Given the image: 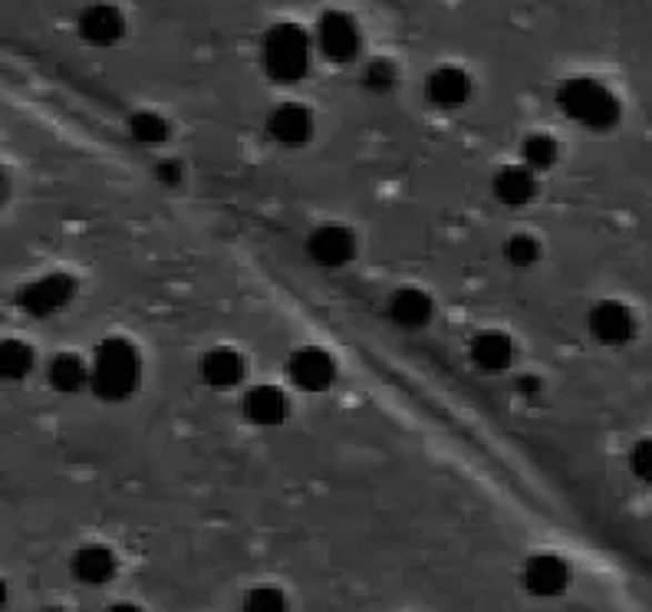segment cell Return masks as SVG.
I'll return each instance as SVG.
<instances>
[{
  "label": "cell",
  "mask_w": 652,
  "mask_h": 612,
  "mask_svg": "<svg viewBox=\"0 0 652 612\" xmlns=\"http://www.w3.org/2000/svg\"><path fill=\"white\" fill-rule=\"evenodd\" d=\"M90 385L99 399L106 402H122L136 392L139 385V352L129 340L109 337L99 343L90 369Z\"/></svg>",
  "instance_id": "obj_1"
},
{
  "label": "cell",
  "mask_w": 652,
  "mask_h": 612,
  "mask_svg": "<svg viewBox=\"0 0 652 612\" xmlns=\"http://www.w3.org/2000/svg\"><path fill=\"white\" fill-rule=\"evenodd\" d=\"M560 112L586 129H613L620 122V99L613 96V89L590 80V77H573L558 89Z\"/></svg>",
  "instance_id": "obj_2"
},
{
  "label": "cell",
  "mask_w": 652,
  "mask_h": 612,
  "mask_svg": "<svg viewBox=\"0 0 652 612\" xmlns=\"http://www.w3.org/2000/svg\"><path fill=\"white\" fill-rule=\"evenodd\" d=\"M310 67V37L297 23H274L264 37V70L278 83H297Z\"/></svg>",
  "instance_id": "obj_3"
},
{
  "label": "cell",
  "mask_w": 652,
  "mask_h": 612,
  "mask_svg": "<svg viewBox=\"0 0 652 612\" xmlns=\"http://www.w3.org/2000/svg\"><path fill=\"white\" fill-rule=\"evenodd\" d=\"M317 43L323 50L327 60L333 63H350L357 53H360V27L353 17L340 13V10H330L320 17V27H317Z\"/></svg>",
  "instance_id": "obj_4"
},
{
  "label": "cell",
  "mask_w": 652,
  "mask_h": 612,
  "mask_svg": "<svg viewBox=\"0 0 652 612\" xmlns=\"http://www.w3.org/2000/svg\"><path fill=\"white\" fill-rule=\"evenodd\" d=\"M77 293V283L63 273H53V277H43V280H33L20 290V307L30 313V317H50L57 310H63Z\"/></svg>",
  "instance_id": "obj_5"
},
{
  "label": "cell",
  "mask_w": 652,
  "mask_h": 612,
  "mask_svg": "<svg viewBox=\"0 0 652 612\" xmlns=\"http://www.w3.org/2000/svg\"><path fill=\"white\" fill-rule=\"evenodd\" d=\"M590 333L603 347H623L636 337V317L626 303L620 300H603L590 313Z\"/></svg>",
  "instance_id": "obj_6"
},
{
  "label": "cell",
  "mask_w": 652,
  "mask_h": 612,
  "mask_svg": "<svg viewBox=\"0 0 652 612\" xmlns=\"http://www.w3.org/2000/svg\"><path fill=\"white\" fill-rule=\"evenodd\" d=\"M307 254L310 261L320 267H343L353 261L357 254V238L343 228V224H323L310 234L307 241Z\"/></svg>",
  "instance_id": "obj_7"
},
{
  "label": "cell",
  "mask_w": 652,
  "mask_h": 612,
  "mask_svg": "<svg viewBox=\"0 0 652 612\" xmlns=\"http://www.w3.org/2000/svg\"><path fill=\"white\" fill-rule=\"evenodd\" d=\"M293 385H300L303 392H323L333 385V375H337V365L333 359L317 347H307V350H297L290 355V365H287Z\"/></svg>",
  "instance_id": "obj_8"
},
{
  "label": "cell",
  "mask_w": 652,
  "mask_h": 612,
  "mask_svg": "<svg viewBox=\"0 0 652 612\" xmlns=\"http://www.w3.org/2000/svg\"><path fill=\"white\" fill-rule=\"evenodd\" d=\"M126 33V17L112 3H93L80 13V37L93 47H112Z\"/></svg>",
  "instance_id": "obj_9"
},
{
  "label": "cell",
  "mask_w": 652,
  "mask_h": 612,
  "mask_svg": "<svg viewBox=\"0 0 652 612\" xmlns=\"http://www.w3.org/2000/svg\"><path fill=\"white\" fill-rule=\"evenodd\" d=\"M268 132L280 146H303L313 136V112L300 102H283L268 116Z\"/></svg>",
  "instance_id": "obj_10"
},
{
  "label": "cell",
  "mask_w": 652,
  "mask_h": 612,
  "mask_svg": "<svg viewBox=\"0 0 652 612\" xmlns=\"http://www.w3.org/2000/svg\"><path fill=\"white\" fill-rule=\"evenodd\" d=\"M425 96H429V102H435L442 109H455V106L468 102L471 80L459 67H439L425 77Z\"/></svg>",
  "instance_id": "obj_11"
},
{
  "label": "cell",
  "mask_w": 652,
  "mask_h": 612,
  "mask_svg": "<svg viewBox=\"0 0 652 612\" xmlns=\"http://www.w3.org/2000/svg\"><path fill=\"white\" fill-rule=\"evenodd\" d=\"M524 586L534 596H558L560 590L566 586V563L551 556V553L531 556L528 566H524Z\"/></svg>",
  "instance_id": "obj_12"
},
{
  "label": "cell",
  "mask_w": 652,
  "mask_h": 612,
  "mask_svg": "<svg viewBox=\"0 0 652 612\" xmlns=\"http://www.w3.org/2000/svg\"><path fill=\"white\" fill-rule=\"evenodd\" d=\"M201 379L211 389H234L244 379V359H241V352L228 350V347L211 350L201 359Z\"/></svg>",
  "instance_id": "obj_13"
},
{
  "label": "cell",
  "mask_w": 652,
  "mask_h": 612,
  "mask_svg": "<svg viewBox=\"0 0 652 612\" xmlns=\"http://www.w3.org/2000/svg\"><path fill=\"white\" fill-rule=\"evenodd\" d=\"M389 317L402 330H422L432 320V300L422 290H412V287L409 290H399L389 300Z\"/></svg>",
  "instance_id": "obj_14"
},
{
  "label": "cell",
  "mask_w": 652,
  "mask_h": 612,
  "mask_svg": "<svg viewBox=\"0 0 652 612\" xmlns=\"http://www.w3.org/2000/svg\"><path fill=\"white\" fill-rule=\"evenodd\" d=\"M468 352H471V359H474L478 369H484V372H501V369H508L511 359H514V343H511L504 333L488 330V333H478V337L471 340V350Z\"/></svg>",
  "instance_id": "obj_15"
},
{
  "label": "cell",
  "mask_w": 652,
  "mask_h": 612,
  "mask_svg": "<svg viewBox=\"0 0 652 612\" xmlns=\"http://www.w3.org/2000/svg\"><path fill=\"white\" fill-rule=\"evenodd\" d=\"M494 194L501 204H528L538 194V175L528 165H508L494 175Z\"/></svg>",
  "instance_id": "obj_16"
},
{
  "label": "cell",
  "mask_w": 652,
  "mask_h": 612,
  "mask_svg": "<svg viewBox=\"0 0 652 612\" xmlns=\"http://www.w3.org/2000/svg\"><path fill=\"white\" fill-rule=\"evenodd\" d=\"M244 415L254 425H280L287 419V395L274 385H258L244 399Z\"/></svg>",
  "instance_id": "obj_17"
},
{
  "label": "cell",
  "mask_w": 652,
  "mask_h": 612,
  "mask_svg": "<svg viewBox=\"0 0 652 612\" xmlns=\"http://www.w3.org/2000/svg\"><path fill=\"white\" fill-rule=\"evenodd\" d=\"M73 576L87 586H102L116 576V556L106 546H83L73 556Z\"/></svg>",
  "instance_id": "obj_18"
},
{
  "label": "cell",
  "mask_w": 652,
  "mask_h": 612,
  "mask_svg": "<svg viewBox=\"0 0 652 612\" xmlns=\"http://www.w3.org/2000/svg\"><path fill=\"white\" fill-rule=\"evenodd\" d=\"M50 382L60 389V392H77L90 382V369L80 355L67 352V355H57L53 365H50Z\"/></svg>",
  "instance_id": "obj_19"
},
{
  "label": "cell",
  "mask_w": 652,
  "mask_h": 612,
  "mask_svg": "<svg viewBox=\"0 0 652 612\" xmlns=\"http://www.w3.org/2000/svg\"><path fill=\"white\" fill-rule=\"evenodd\" d=\"M521 152H524V165H528L534 175H538V172H544V169H551L560 155L558 142H554L548 132H534V136H528V139H524V146H521Z\"/></svg>",
  "instance_id": "obj_20"
},
{
  "label": "cell",
  "mask_w": 652,
  "mask_h": 612,
  "mask_svg": "<svg viewBox=\"0 0 652 612\" xmlns=\"http://www.w3.org/2000/svg\"><path fill=\"white\" fill-rule=\"evenodd\" d=\"M129 132L136 142H146V146H162L169 136H172V126L159 116V112H136L129 119Z\"/></svg>",
  "instance_id": "obj_21"
},
{
  "label": "cell",
  "mask_w": 652,
  "mask_h": 612,
  "mask_svg": "<svg viewBox=\"0 0 652 612\" xmlns=\"http://www.w3.org/2000/svg\"><path fill=\"white\" fill-rule=\"evenodd\" d=\"M33 365V352L20 340H3L0 343V375L3 379H23Z\"/></svg>",
  "instance_id": "obj_22"
},
{
  "label": "cell",
  "mask_w": 652,
  "mask_h": 612,
  "mask_svg": "<svg viewBox=\"0 0 652 612\" xmlns=\"http://www.w3.org/2000/svg\"><path fill=\"white\" fill-rule=\"evenodd\" d=\"M504 258L511 267H534V263L541 261V244L531 238V234H518V238H511L508 244H504Z\"/></svg>",
  "instance_id": "obj_23"
},
{
  "label": "cell",
  "mask_w": 652,
  "mask_h": 612,
  "mask_svg": "<svg viewBox=\"0 0 652 612\" xmlns=\"http://www.w3.org/2000/svg\"><path fill=\"white\" fill-rule=\"evenodd\" d=\"M244 612H287V596L278 586H258L248 593L244 600Z\"/></svg>",
  "instance_id": "obj_24"
},
{
  "label": "cell",
  "mask_w": 652,
  "mask_h": 612,
  "mask_svg": "<svg viewBox=\"0 0 652 612\" xmlns=\"http://www.w3.org/2000/svg\"><path fill=\"white\" fill-rule=\"evenodd\" d=\"M363 80H367V87L373 89V92H389V89L395 87L399 73H395V67L389 60H373L367 67V77Z\"/></svg>",
  "instance_id": "obj_25"
},
{
  "label": "cell",
  "mask_w": 652,
  "mask_h": 612,
  "mask_svg": "<svg viewBox=\"0 0 652 612\" xmlns=\"http://www.w3.org/2000/svg\"><path fill=\"white\" fill-rule=\"evenodd\" d=\"M633 471H636V478L640 481H650L652 484V438H643L636 448H633Z\"/></svg>",
  "instance_id": "obj_26"
},
{
  "label": "cell",
  "mask_w": 652,
  "mask_h": 612,
  "mask_svg": "<svg viewBox=\"0 0 652 612\" xmlns=\"http://www.w3.org/2000/svg\"><path fill=\"white\" fill-rule=\"evenodd\" d=\"M179 172H182V169H179V162H162V165H159V178H162V181H179Z\"/></svg>",
  "instance_id": "obj_27"
},
{
  "label": "cell",
  "mask_w": 652,
  "mask_h": 612,
  "mask_svg": "<svg viewBox=\"0 0 652 612\" xmlns=\"http://www.w3.org/2000/svg\"><path fill=\"white\" fill-rule=\"evenodd\" d=\"M106 612H142L139 606H129V603H119V606H109Z\"/></svg>",
  "instance_id": "obj_28"
},
{
  "label": "cell",
  "mask_w": 652,
  "mask_h": 612,
  "mask_svg": "<svg viewBox=\"0 0 652 612\" xmlns=\"http://www.w3.org/2000/svg\"><path fill=\"white\" fill-rule=\"evenodd\" d=\"M3 603H7V583L0 580V610H3Z\"/></svg>",
  "instance_id": "obj_29"
},
{
  "label": "cell",
  "mask_w": 652,
  "mask_h": 612,
  "mask_svg": "<svg viewBox=\"0 0 652 612\" xmlns=\"http://www.w3.org/2000/svg\"><path fill=\"white\" fill-rule=\"evenodd\" d=\"M0 191H3V181H0Z\"/></svg>",
  "instance_id": "obj_30"
},
{
  "label": "cell",
  "mask_w": 652,
  "mask_h": 612,
  "mask_svg": "<svg viewBox=\"0 0 652 612\" xmlns=\"http://www.w3.org/2000/svg\"><path fill=\"white\" fill-rule=\"evenodd\" d=\"M47 612H60V610H47Z\"/></svg>",
  "instance_id": "obj_31"
}]
</instances>
